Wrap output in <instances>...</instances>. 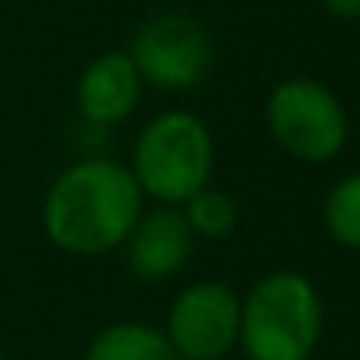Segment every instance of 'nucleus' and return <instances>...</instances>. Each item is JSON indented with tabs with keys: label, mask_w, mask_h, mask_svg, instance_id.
<instances>
[{
	"label": "nucleus",
	"mask_w": 360,
	"mask_h": 360,
	"mask_svg": "<svg viewBox=\"0 0 360 360\" xmlns=\"http://www.w3.org/2000/svg\"><path fill=\"white\" fill-rule=\"evenodd\" d=\"M124 248H127L124 255H127V269H131L134 279L162 283L188 265L191 248H195V233H191V226H188L180 209L159 205L155 212H145L134 223Z\"/></svg>",
	"instance_id": "nucleus-7"
},
{
	"label": "nucleus",
	"mask_w": 360,
	"mask_h": 360,
	"mask_svg": "<svg viewBox=\"0 0 360 360\" xmlns=\"http://www.w3.org/2000/svg\"><path fill=\"white\" fill-rule=\"evenodd\" d=\"M321 8L335 18H360V0H321Z\"/></svg>",
	"instance_id": "nucleus-12"
},
{
	"label": "nucleus",
	"mask_w": 360,
	"mask_h": 360,
	"mask_svg": "<svg viewBox=\"0 0 360 360\" xmlns=\"http://www.w3.org/2000/svg\"><path fill=\"white\" fill-rule=\"evenodd\" d=\"M321 216L335 244H342L346 251H360V173H349L328 191Z\"/></svg>",
	"instance_id": "nucleus-10"
},
{
	"label": "nucleus",
	"mask_w": 360,
	"mask_h": 360,
	"mask_svg": "<svg viewBox=\"0 0 360 360\" xmlns=\"http://www.w3.org/2000/svg\"><path fill=\"white\" fill-rule=\"evenodd\" d=\"M127 57L141 82L166 92H188L205 82L216 50L202 22L188 15H162L138 29Z\"/></svg>",
	"instance_id": "nucleus-5"
},
{
	"label": "nucleus",
	"mask_w": 360,
	"mask_h": 360,
	"mask_svg": "<svg viewBox=\"0 0 360 360\" xmlns=\"http://www.w3.org/2000/svg\"><path fill=\"white\" fill-rule=\"evenodd\" d=\"M141 96V78L127 53L96 57L78 82V110L99 127H113L131 117Z\"/></svg>",
	"instance_id": "nucleus-8"
},
{
	"label": "nucleus",
	"mask_w": 360,
	"mask_h": 360,
	"mask_svg": "<svg viewBox=\"0 0 360 360\" xmlns=\"http://www.w3.org/2000/svg\"><path fill=\"white\" fill-rule=\"evenodd\" d=\"M321 339V297L300 272H269L240 300L248 360H307Z\"/></svg>",
	"instance_id": "nucleus-2"
},
{
	"label": "nucleus",
	"mask_w": 360,
	"mask_h": 360,
	"mask_svg": "<svg viewBox=\"0 0 360 360\" xmlns=\"http://www.w3.org/2000/svg\"><path fill=\"white\" fill-rule=\"evenodd\" d=\"M184 219L191 226L195 237H205V240H223L237 230V205L226 191H216V188H202L195 198L184 202Z\"/></svg>",
	"instance_id": "nucleus-11"
},
{
	"label": "nucleus",
	"mask_w": 360,
	"mask_h": 360,
	"mask_svg": "<svg viewBox=\"0 0 360 360\" xmlns=\"http://www.w3.org/2000/svg\"><path fill=\"white\" fill-rule=\"evenodd\" d=\"M82 360H176L162 328L145 321H117L103 328Z\"/></svg>",
	"instance_id": "nucleus-9"
},
{
	"label": "nucleus",
	"mask_w": 360,
	"mask_h": 360,
	"mask_svg": "<svg viewBox=\"0 0 360 360\" xmlns=\"http://www.w3.org/2000/svg\"><path fill=\"white\" fill-rule=\"evenodd\" d=\"M176 360H223L240 339V300L230 286L202 279L180 290L166 318Z\"/></svg>",
	"instance_id": "nucleus-6"
},
{
	"label": "nucleus",
	"mask_w": 360,
	"mask_h": 360,
	"mask_svg": "<svg viewBox=\"0 0 360 360\" xmlns=\"http://www.w3.org/2000/svg\"><path fill=\"white\" fill-rule=\"evenodd\" d=\"M141 219V188L113 159H82L68 166L43 202L46 237L68 251L99 258L117 251Z\"/></svg>",
	"instance_id": "nucleus-1"
},
{
	"label": "nucleus",
	"mask_w": 360,
	"mask_h": 360,
	"mask_svg": "<svg viewBox=\"0 0 360 360\" xmlns=\"http://www.w3.org/2000/svg\"><path fill=\"white\" fill-rule=\"evenodd\" d=\"M265 120L279 148L304 162H328L342 152L349 120L342 103L311 78L279 82L269 96Z\"/></svg>",
	"instance_id": "nucleus-4"
},
{
	"label": "nucleus",
	"mask_w": 360,
	"mask_h": 360,
	"mask_svg": "<svg viewBox=\"0 0 360 360\" xmlns=\"http://www.w3.org/2000/svg\"><path fill=\"white\" fill-rule=\"evenodd\" d=\"M0 360H8V356H4V353H0Z\"/></svg>",
	"instance_id": "nucleus-13"
},
{
	"label": "nucleus",
	"mask_w": 360,
	"mask_h": 360,
	"mask_svg": "<svg viewBox=\"0 0 360 360\" xmlns=\"http://www.w3.org/2000/svg\"><path fill=\"white\" fill-rule=\"evenodd\" d=\"M212 162L216 145L205 120L184 110H166L141 127L131 173L141 195L162 205H184L202 188H209Z\"/></svg>",
	"instance_id": "nucleus-3"
}]
</instances>
